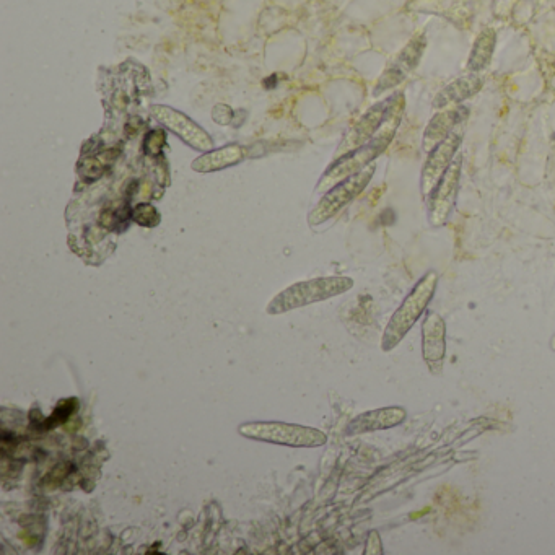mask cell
Segmentation results:
<instances>
[{
	"mask_svg": "<svg viewBox=\"0 0 555 555\" xmlns=\"http://www.w3.org/2000/svg\"><path fill=\"white\" fill-rule=\"evenodd\" d=\"M404 106H406V98L403 93L391 95V106H389L385 123L381 126L380 131L376 132V136L359 149L352 150L344 157L336 158V162L324 173L316 191L334 188L336 184L347 180L350 176L357 175L359 171L365 170L375 163L376 158L380 157L381 153L385 152L389 144L393 142L401 119H403Z\"/></svg>",
	"mask_w": 555,
	"mask_h": 555,
	"instance_id": "obj_1",
	"label": "cell"
},
{
	"mask_svg": "<svg viewBox=\"0 0 555 555\" xmlns=\"http://www.w3.org/2000/svg\"><path fill=\"white\" fill-rule=\"evenodd\" d=\"M425 48H427V38H425L424 33L414 36L404 46L403 51L396 56V59L386 67L385 72L381 74L375 87L376 97L403 84L404 80L419 66Z\"/></svg>",
	"mask_w": 555,
	"mask_h": 555,
	"instance_id": "obj_8",
	"label": "cell"
},
{
	"mask_svg": "<svg viewBox=\"0 0 555 555\" xmlns=\"http://www.w3.org/2000/svg\"><path fill=\"white\" fill-rule=\"evenodd\" d=\"M246 150L240 145H228L219 150H210L193 162V170L197 173H212L225 170L240 163L245 158Z\"/></svg>",
	"mask_w": 555,
	"mask_h": 555,
	"instance_id": "obj_15",
	"label": "cell"
},
{
	"mask_svg": "<svg viewBox=\"0 0 555 555\" xmlns=\"http://www.w3.org/2000/svg\"><path fill=\"white\" fill-rule=\"evenodd\" d=\"M549 346H551V349L555 352V334L551 337V342H549Z\"/></svg>",
	"mask_w": 555,
	"mask_h": 555,
	"instance_id": "obj_22",
	"label": "cell"
},
{
	"mask_svg": "<svg viewBox=\"0 0 555 555\" xmlns=\"http://www.w3.org/2000/svg\"><path fill=\"white\" fill-rule=\"evenodd\" d=\"M167 142V134L162 129H157V131H152L145 137L144 147L145 152L152 153V155H157L160 150H162L163 145Z\"/></svg>",
	"mask_w": 555,
	"mask_h": 555,
	"instance_id": "obj_19",
	"label": "cell"
},
{
	"mask_svg": "<svg viewBox=\"0 0 555 555\" xmlns=\"http://www.w3.org/2000/svg\"><path fill=\"white\" fill-rule=\"evenodd\" d=\"M375 171L376 165L372 163L370 167L359 171L357 175L350 176L347 180L341 181L334 188L329 189L326 196L318 202V206L311 210L310 217H308L310 225H320L326 220L333 219L334 215L339 214L347 204H350L355 197H359L365 191V188L372 181Z\"/></svg>",
	"mask_w": 555,
	"mask_h": 555,
	"instance_id": "obj_5",
	"label": "cell"
},
{
	"mask_svg": "<svg viewBox=\"0 0 555 555\" xmlns=\"http://www.w3.org/2000/svg\"><path fill=\"white\" fill-rule=\"evenodd\" d=\"M389 106H391V97L376 103L367 113L363 114L362 118L354 126L350 127L349 132L342 139L341 145H339V149L336 152V158L344 157V155L352 152V150L359 149L362 145L370 142L376 136V132L380 131L383 123H385Z\"/></svg>",
	"mask_w": 555,
	"mask_h": 555,
	"instance_id": "obj_10",
	"label": "cell"
},
{
	"mask_svg": "<svg viewBox=\"0 0 555 555\" xmlns=\"http://www.w3.org/2000/svg\"><path fill=\"white\" fill-rule=\"evenodd\" d=\"M484 84H486L484 75L469 72L468 75L459 77V79L453 80L450 85H446L442 92L435 97L432 106L437 111L451 110V108L461 106L464 101L481 92Z\"/></svg>",
	"mask_w": 555,
	"mask_h": 555,
	"instance_id": "obj_13",
	"label": "cell"
},
{
	"mask_svg": "<svg viewBox=\"0 0 555 555\" xmlns=\"http://www.w3.org/2000/svg\"><path fill=\"white\" fill-rule=\"evenodd\" d=\"M354 287V280L350 277H320V279L306 280L292 285L284 292H280L269 305V315H280L287 311L297 310L311 303L324 302L329 298L337 297L349 292Z\"/></svg>",
	"mask_w": 555,
	"mask_h": 555,
	"instance_id": "obj_3",
	"label": "cell"
},
{
	"mask_svg": "<svg viewBox=\"0 0 555 555\" xmlns=\"http://www.w3.org/2000/svg\"><path fill=\"white\" fill-rule=\"evenodd\" d=\"M75 407H77V399H67V401H61L59 406L56 407V411L53 412L51 419L46 420V429H51V427H56V425L66 422L72 414H74Z\"/></svg>",
	"mask_w": 555,
	"mask_h": 555,
	"instance_id": "obj_18",
	"label": "cell"
},
{
	"mask_svg": "<svg viewBox=\"0 0 555 555\" xmlns=\"http://www.w3.org/2000/svg\"><path fill=\"white\" fill-rule=\"evenodd\" d=\"M367 554H383V546H381L380 534L372 531L368 536Z\"/></svg>",
	"mask_w": 555,
	"mask_h": 555,
	"instance_id": "obj_21",
	"label": "cell"
},
{
	"mask_svg": "<svg viewBox=\"0 0 555 555\" xmlns=\"http://www.w3.org/2000/svg\"><path fill=\"white\" fill-rule=\"evenodd\" d=\"M468 106H456L451 110L438 111L430 123L427 124L422 137V149L424 152H432L437 145L442 144L446 137L450 136L451 132L456 131L459 126H463L464 121L469 118Z\"/></svg>",
	"mask_w": 555,
	"mask_h": 555,
	"instance_id": "obj_12",
	"label": "cell"
},
{
	"mask_svg": "<svg viewBox=\"0 0 555 555\" xmlns=\"http://www.w3.org/2000/svg\"><path fill=\"white\" fill-rule=\"evenodd\" d=\"M495 44H497V31L494 28L482 30L474 41L471 54H469L468 70L472 74H479L486 70L492 62Z\"/></svg>",
	"mask_w": 555,
	"mask_h": 555,
	"instance_id": "obj_16",
	"label": "cell"
},
{
	"mask_svg": "<svg viewBox=\"0 0 555 555\" xmlns=\"http://www.w3.org/2000/svg\"><path fill=\"white\" fill-rule=\"evenodd\" d=\"M463 139V126H459L456 131L451 132L450 136L443 140L442 144L437 145L432 152H429L424 167H422V175H420L422 196L429 197L438 181L442 180L445 171L455 160L456 153L463 144Z\"/></svg>",
	"mask_w": 555,
	"mask_h": 555,
	"instance_id": "obj_7",
	"label": "cell"
},
{
	"mask_svg": "<svg viewBox=\"0 0 555 555\" xmlns=\"http://www.w3.org/2000/svg\"><path fill=\"white\" fill-rule=\"evenodd\" d=\"M238 432L251 440L293 448H316L328 442V437L320 430L282 422H251L240 425Z\"/></svg>",
	"mask_w": 555,
	"mask_h": 555,
	"instance_id": "obj_4",
	"label": "cell"
},
{
	"mask_svg": "<svg viewBox=\"0 0 555 555\" xmlns=\"http://www.w3.org/2000/svg\"><path fill=\"white\" fill-rule=\"evenodd\" d=\"M463 173V155H456L450 168L445 171L429 196V222L432 227H443L458 199L459 181Z\"/></svg>",
	"mask_w": 555,
	"mask_h": 555,
	"instance_id": "obj_6",
	"label": "cell"
},
{
	"mask_svg": "<svg viewBox=\"0 0 555 555\" xmlns=\"http://www.w3.org/2000/svg\"><path fill=\"white\" fill-rule=\"evenodd\" d=\"M406 417L407 412L404 407H385V409L365 412L350 422L347 427V435L393 429L396 425L403 424Z\"/></svg>",
	"mask_w": 555,
	"mask_h": 555,
	"instance_id": "obj_14",
	"label": "cell"
},
{
	"mask_svg": "<svg viewBox=\"0 0 555 555\" xmlns=\"http://www.w3.org/2000/svg\"><path fill=\"white\" fill-rule=\"evenodd\" d=\"M446 355V324L442 316L430 311L422 324V357L430 373L442 375Z\"/></svg>",
	"mask_w": 555,
	"mask_h": 555,
	"instance_id": "obj_11",
	"label": "cell"
},
{
	"mask_svg": "<svg viewBox=\"0 0 555 555\" xmlns=\"http://www.w3.org/2000/svg\"><path fill=\"white\" fill-rule=\"evenodd\" d=\"M132 220L139 223L142 227H157L160 223V214L155 207L150 204H139L136 209L132 210Z\"/></svg>",
	"mask_w": 555,
	"mask_h": 555,
	"instance_id": "obj_17",
	"label": "cell"
},
{
	"mask_svg": "<svg viewBox=\"0 0 555 555\" xmlns=\"http://www.w3.org/2000/svg\"><path fill=\"white\" fill-rule=\"evenodd\" d=\"M80 171H82V175L88 176L90 180H97L98 176H101L103 165H101L98 158H88V160L80 163Z\"/></svg>",
	"mask_w": 555,
	"mask_h": 555,
	"instance_id": "obj_20",
	"label": "cell"
},
{
	"mask_svg": "<svg viewBox=\"0 0 555 555\" xmlns=\"http://www.w3.org/2000/svg\"><path fill=\"white\" fill-rule=\"evenodd\" d=\"M437 287L438 274L435 271H429L414 285V289L407 293L404 302L398 310L394 311L386 326L383 341H381L383 352H391L394 347H398L399 342L403 341L406 334L414 328V324L419 321L420 316L424 315L427 306L432 302Z\"/></svg>",
	"mask_w": 555,
	"mask_h": 555,
	"instance_id": "obj_2",
	"label": "cell"
},
{
	"mask_svg": "<svg viewBox=\"0 0 555 555\" xmlns=\"http://www.w3.org/2000/svg\"><path fill=\"white\" fill-rule=\"evenodd\" d=\"M153 119H157L158 123L170 129L175 136L184 140L189 147L202 152H210L214 147V142L210 139L204 129L199 124L194 123L193 119L188 118L186 114L173 110L170 106H153L150 110Z\"/></svg>",
	"mask_w": 555,
	"mask_h": 555,
	"instance_id": "obj_9",
	"label": "cell"
}]
</instances>
